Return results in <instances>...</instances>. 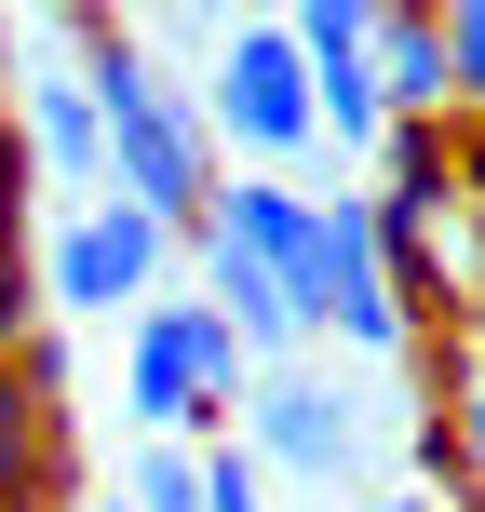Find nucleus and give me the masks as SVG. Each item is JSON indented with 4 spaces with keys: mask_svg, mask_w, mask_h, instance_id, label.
<instances>
[{
    "mask_svg": "<svg viewBox=\"0 0 485 512\" xmlns=\"http://www.w3.org/2000/svg\"><path fill=\"white\" fill-rule=\"evenodd\" d=\"M81 81H95V135H108V176H122V203H149L162 230H189V216L216 203V162H203V122L176 108V81H162L149 54L122 41V27H95Z\"/></svg>",
    "mask_w": 485,
    "mask_h": 512,
    "instance_id": "nucleus-1",
    "label": "nucleus"
},
{
    "mask_svg": "<svg viewBox=\"0 0 485 512\" xmlns=\"http://www.w3.org/2000/svg\"><path fill=\"white\" fill-rule=\"evenodd\" d=\"M459 459L485 472V351H472V378H459Z\"/></svg>",
    "mask_w": 485,
    "mask_h": 512,
    "instance_id": "nucleus-14",
    "label": "nucleus"
},
{
    "mask_svg": "<svg viewBox=\"0 0 485 512\" xmlns=\"http://www.w3.org/2000/svg\"><path fill=\"white\" fill-rule=\"evenodd\" d=\"M216 135H230V149H256V162H297L310 135H324L297 27H230V54H216Z\"/></svg>",
    "mask_w": 485,
    "mask_h": 512,
    "instance_id": "nucleus-5",
    "label": "nucleus"
},
{
    "mask_svg": "<svg viewBox=\"0 0 485 512\" xmlns=\"http://www.w3.org/2000/svg\"><path fill=\"white\" fill-rule=\"evenodd\" d=\"M364 54H378V95H391V108H459L445 14H418V0H405V14H378V41H364Z\"/></svg>",
    "mask_w": 485,
    "mask_h": 512,
    "instance_id": "nucleus-9",
    "label": "nucleus"
},
{
    "mask_svg": "<svg viewBox=\"0 0 485 512\" xmlns=\"http://www.w3.org/2000/svg\"><path fill=\"white\" fill-rule=\"evenodd\" d=\"M81 512H122V499H81Z\"/></svg>",
    "mask_w": 485,
    "mask_h": 512,
    "instance_id": "nucleus-16",
    "label": "nucleus"
},
{
    "mask_svg": "<svg viewBox=\"0 0 485 512\" xmlns=\"http://www.w3.org/2000/svg\"><path fill=\"white\" fill-rule=\"evenodd\" d=\"M243 432H256V472H297V486H324V499L364 472V418L337 405L310 364H270V378L243 391Z\"/></svg>",
    "mask_w": 485,
    "mask_h": 512,
    "instance_id": "nucleus-6",
    "label": "nucleus"
},
{
    "mask_svg": "<svg viewBox=\"0 0 485 512\" xmlns=\"http://www.w3.org/2000/svg\"><path fill=\"white\" fill-rule=\"evenodd\" d=\"M203 14H230V0H203Z\"/></svg>",
    "mask_w": 485,
    "mask_h": 512,
    "instance_id": "nucleus-17",
    "label": "nucleus"
},
{
    "mask_svg": "<svg viewBox=\"0 0 485 512\" xmlns=\"http://www.w3.org/2000/svg\"><path fill=\"white\" fill-rule=\"evenodd\" d=\"M378 512H432V499H378Z\"/></svg>",
    "mask_w": 485,
    "mask_h": 512,
    "instance_id": "nucleus-15",
    "label": "nucleus"
},
{
    "mask_svg": "<svg viewBox=\"0 0 485 512\" xmlns=\"http://www.w3.org/2000/svg\"><path fill=\"white\" fill-rule=\"evenodd\" d=\"M297 203L310 189L243 176V189H216V203L189 216V230H203V283H216V310H230L243 351H297L310 337V310H297Z\"/></svg>",
    "mask_w": 485,
    "mask_h": 512,
    "instance_id": "nucleus-3",
    "label": "nucleus"
},
{
    "mask_svg": "<svg viewBox=\"0 0 485 512\" xmlns=\"http://www.w3.org/2000/svg\"><path fill=\"white\" fill-rule=\"evenodd\" d=\"M122 512H203V445L149 432V445H135V472H122Z\"/></svg>",
    "mask_w": 485,
    "mask_h": 512,
    "instance_id": "nucleus-11",
    "label": "nucleus"
},
{
    "mask_svg": "<svg viewBox=\"0 0 485 512\" xmlns=\"http://www.w3.org/2000/svg\"><path fill=\"white\" fill-rule=\"evenodd\" d=\"M54 486V351L14 337L0 351V512H41Z\"/></svg>",
    "mask_w": 485,
    "mask_h": 512,
    "instance_id": "nucleus-8",
    "label": "nucleus"
},
{
    "mask_svg": "<svg viewBox=\"0 0 485 512\" xmlns=\"http://www.w3.org/2000/svg\"><path fill=\"white\" fill-rule=\"evenodd\" d=\"M27 122H41V162H54V176H95V162H108L95 81H81V68H41V81H27Z\"/></svg>",
    "mask_w": 485,
    "mask_h": 512,
    "instance_id": "nucleus-10",
    "label": "nucleus"
},
{
    "mask_svg": "<svg viewBox=\"0 0 485 512\" xmlns=\"http://www.w3.org/2000/svg\"><path fill=\"white\" fill-rule=\"evenodd\" d=\"M364 41H378V0H297V54L310 68H364Z\"/></svg>",
    "mask_w": 485,
    "mask_h": 512,
    "instance_id": "nucleus-12",
    "label": "nucleus"
},
{
    "mask_svg": "<svg viewBox=\"0 0 485 512\" xmlns=\"http://www.w3.org/2000/svg\"><path fill=\"white\" fill-rule=\"evenodd\" d=\"M297 310H310V337L405 351V297H391V256H378L364 203H297Z\"/></svg>",
    "mask_w": 485,
    "mask_h": 512,
    "instance_id": "nucleus-4",
    "label": "nucleus"
},
{
    "mask_svg": "<svg viewBox=\"0 0 485 512\" xmlns=\"http://www.w3.org/2000/svg\"><path fill=\"white\" fill-rule=\"evenodd\" d=\"M162 256H176V230H162L149 203H122V189H108L95 216H68V230H54V310H122V297H149L162 283Z\"/></svg>",
    "mask_w": 485,
    "mask_h": 512,
    "instance_id": "nucleus-7",
    "label": "nucleus"
},
{
    "mask_svg": "<svg viewBox=\"0 0 485 512\" xmlns=\"http://www.w3.org/2000/svg\"><path fill=\"white\" fill-rule=\"evenodd\" d=\"M243 391H256V351L230 337L216 297L135 310V337H122V405H135V432H176V445H189V432H230Z\"/></svg>",
    "mask_w": 485,
    "mask_h": 512,
    "instance_id": "nucleus-2",
    "label": "nucleus"
},
{
    "mask_svg": "<svg viewBox=\"0 0 485 512\" xmlns=\"http://www.w3.org/2000/svg\"><path fill=\"white\" fill-rule=\"evenodd\" d=\"M445 14V68H459V95H485V0H432Z\"/></svg>",
    "mask_w": 485,
    "mask_h": 512,
    "instance_id": "nucleus-13",
    "label": "nucleus"
}]
</instances>
